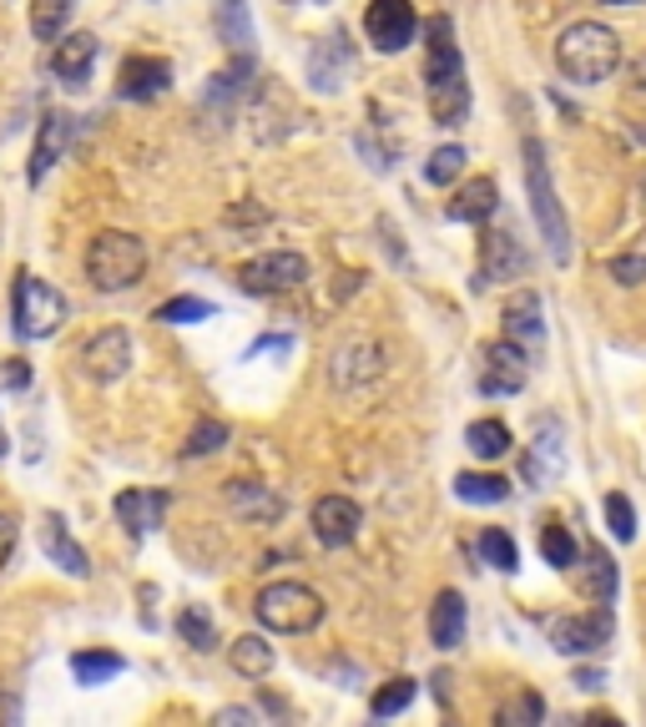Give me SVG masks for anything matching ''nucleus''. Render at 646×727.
I'll use <instances>...</instances> for the list:
<instances>
[{"label": "nucleus", "instance_id": "nucleus-40", "mask_svg": "<svg viewBox=\"0 0 646 727\" xmlns=\"http://www.w3.org/2000/svg\"><path fill=\"white\" fill-rule=\"evenodd\" d=\"M213 313H217V309H213L207 299H192V293H182V299H168V303H162L152 319H157V323H203V319H213Z\"/></svg>", "mask_w": 646, "mask_h": 727}, {"label": "nucleus", "instance_id": "nucleus-13", "mask_svg": "<svg viewBox=\"0 0 646 727\" xmlns=\"http://www.w3.org/2000/svg\"><path fill=\"white\" fill-rule=\"evenodd\" d=\"M309 521H313L319 546H329V550L354 546L359 531H364V511H359V501H348V495H319Z\"/></svg>", "mask_w": 646, "mask_h": 727}, {"label": "nucleus", "instance_id": "nucleus-44", "mask_svg": "<svg viewBox=\"0 0 646 727\" xmlns=\"http://www.w3.org/2000/svg\"><path fill=\"white\" fill-rule=\"evenodd\" d=\"M11 550H15V521H11V515H0V571H6Z\"/></svg>", "mask_w": 646, "mask_h": 727}, {"label": "nucleus", "instance_id": "nucleus-41", "mask_svg": "<svg viewBox=\"0 0 646 727\" xmlns=\"http://www.w3.org/2000/svg\"><path fill=\"white\" fill-rule=\"evenodd\" d=\"M606 525H611V536L616 541H636V511H632V501H626L622 490H611L606 501Z\"/></svg>", "mask_w": 646, "mask_h": 727}, {"label": "nucleus", "instance_id": "nucleus-14", "mask_svg": "<svg viewBox=\"0 0 646 727\" xmlns=\"http://www.w3.org/2000/svg\"><path fill=\"white\" fill-rule=\"evenodd\" d=\"M329 374H334V384L344 394H359V389H369V384H379L384 379V349H379V339H348V344L334 354Z\"/></svg>", "mask_w": 646, "mask_h": 727}, {"label": "nucleus", "instance_id": "nucleus-7", "mask_svg": "<svg viewBox=\"0 0 646 727\" xmlns=\"http://www.w3.org/2000/svg\"><path fill=\"white\" fill-rule=\"evenodd\" d=\"M299 284H309V258L293 248H273L258 253L238 268V288L252 299H273V293H293Z\"/></svg>", "mask_w": 646, "mask_h": 727}, {"label": "nucleus", "instance_id": "nucleus-45", "mask_svg": "<svg viewBox=\"0 0 646 727\" xmlns=\"http://www.w3.org/2000/svg\"><path fill=\"white\" fill-rule=\"evenodd\" d=\"M15 723H21V697L0 692V727H15Z\"/></svg>", "mask_w": 646, "mask_h": 727}, {"label": "nucleus", "instance_id": "nucleus-9", "mask_svg": "<svg viewBox=\"0 0 646 727\" xmlns=\"http://www.w3.org/2000/svg\"><path fill=\"white\" fill-rule=\"evenodd\" d=\"M530 379V359H526V344H515V339H500V344H485L480 354V394H520Z\"/></svg>", "mask_w": 646, "mask_h": 727}, {"label": "nucleus", "instance_id": "nucleus-46", "mask_svg": "<svg viewBox=\"0 0 646 727\" xmlns=\"http://www.w3.org/2000/svg\"><path fill=\"white\" fill-rule=\"evenodd\" d=\"M213 723H217V727H223V723H243V727H248V723H258V713H252V707H223Z\"/></svg>", "mask_w": 646, "mask_h": 727}, {"label": "nucleus", "instance_id": "nucleus-16", "mask_svg": "<svg viewBox=\"0 0 646 727\" xmlns=\"http://www.w3.org/2000/svg\"><path fill=\"white\" fill-rule=\"evenodd\" d=\"M571 576H575V591H581L591 607H611V601H616L622 571H616V560H611L601 546L581 550V556H575V566H571Z\"/></svg>", "mask_w": 646, "mask_h": 727}, {"label": "nucleus", "instance_id": "nucleus-35", "mask_svg": "<svg viewBox=\"0 0 646 727\" xmlns=\"http://www.w3.org/2000/svg\"><path fill=\"white\" fill-rule=\"evenodd\" d=\"M177 632H182V642L197 646V652H213L217 646V627H213V617H207L203 607H182L177 611Z\"/></svg>", "mask_w": 646, "mask_h": 727}, {"label": "nucleus", "instance_id": "nucleus-10", "mask_svg": "<svg viewBox=\"0 0 646 727\" xmlns=\"http://www.w3.org/2000/svg\"><path fill=\"white\" fill-rule=\"evenodd\" d=\"M561 470H566V429H561V419L540 415L536 435H530V445H526V460H520V475H526L530 490H546Z\"/></svg>", "mask_w": 646, "mask_h": 727}, {"label": "nucleus", "instance_id": "nucleus-12", "mask_svg": "<svg viewBox=\"0 0 646 727\" xmlns=\"http://www.w3.org/2000/svg\"><path fill=\"white\" fill-rule=\"evenodd\" d=\"M611 632H616L611 607H591V611H581V617L551 621V646L561 656H591V652H601V646L611 642Z\"/></svg>", "mask_w": 646, "mask_h": 727}, {"label": "nucleus", "instance_id": "nucleus-47", "mask_svg": "<svg viewBox=\"0 0 646 727\" xmlns=\"http://www.w3.org/2000/svg\"><path fill=\"white\" fill-rule=\"evenodd\" d=\"M575 687H581V692H601V687H606V672L581 667V672H575Z\"/></svg>", "mask_w": 646, "mask_h": 727}, {"label": "nucleus", "instance_id": "nucleus-15", "mask_svg": "<svg viewBox=\"0 0 646 727\" xmlns=\"http://www.w3.org/2000/svg\"><path fill=\"white\" fill-rule=\"evenodd\" d=\"M530 258L520 253V243L510 238V233H485V243H480V274H475V288H495V284H515V278H526Z\"/></svg>", "mask_w": 646, "mask_h": 727}, {"label": "nucleus", "instance_id": "nucleus-30", "mask_svg": "<svg viewBox=\"0 0 646 727\" xmlns=\"http://www.w3.org/2000/svg\"><path fill=\"white\" fill-rule=\"evenodd\" d=\"M121 662L117 652H76L72 656V677L82 682V687H101V682H111V677H121Z\"/></svg>", "mask_w": 646, "mask_h": 727}, {"label": "nucleus", "instance_id": "nucleus-28", "mask_svg": "<svg viewBox=\"0 0 646 727\" xmlns=\"http://www.w3.org/2000/svg\"><path fill=\"white\" fill-rule=\"evenodd\" d=\"M228 662H233V672L238 677H252V682H263L268 672H273V662H278V652L263 642V637H238V642L228 646Z\"/></svg>", "mask_w": 646, "mask_h": 727}, {"label": "nucleus", "instance_id": "nucleus-29", "mask_svg": "<svg viewBox=\"0 0 646 727\" xmlns=\"http://www.w3.org/2000/svg\"><path fill=\"white\" fill-rule=\"evenodd\" d=\"M455 495L465 505H500L510 495V480L485 475V470H460L455 475Z\"/></svg>", "mask_w": 646, "mask_h": 727}, {"label": "nucleus", "instance_id": "nucleus-42", "mask_svg": "<svg viewBox=\"0 0 646 727\" xmlns=\"http://www.w3.org/2000/svg\"><path fill=\"white\" fill-rule=\"evenodd\" d=\"M611 278L622 288L646 284V253H622V258H611Z\"/></svg>", "mask_w": 646, "mask_h": 727}, {"label": "nucleus", "instance_id": "nucleus-34", "mask_svg": "<svg viewBox=\"0 0 646 727\" xmlns=\"http://www.w3.org/2000/svg\"><path fill=\"white\" fill-rule=\"evenodd\" d=\"M480 556H485V566H495V571H505V576L520 566V550H515L510 531H500V525H485V531H480Z\"/></svg>", "mask_w": 646, "mask_h": 727}, {"label": "nucleus", "instance_id": "nucleus-37", "mask_svg": "<svg viewBox=\"0 0 646 727\" xmlns=\"http://www.w3.org/2000/svg\"><path fill=\"white\" fill-rule=\"evenodd\" d=\"M414 692H419V687H414L409 677H389V682H384V687L369 697V713H374V717H399L409 703H414Z\"/></svg>", "mask_w": 646, "mask_h": 727}, {"label": "nucleus", "instance_id": "nucleus-22", "mask_svg": "<svg viewBox=\"0 0 646 727\" xmlns=\"http://www.w3.org/2000/svg\"><path fill=\"white\" fill-rule=\"evenodd\" d=\"M168 515V490H121L117 495V521L132 531V536H147L157 531Z\"/></svg>", "mask_w": 646, "mask_h": 727}, {"label": "nucleus", "instance_id": "nucleus-27", "mask_svg": "<svg viewBox=\"0 0 646 727\" xmlns=\"http://www.w3.org/2000/svg\"><path fill=\"white\" fill-rule=\"evenodd\" d=\"M213 21H217L223 46L238 51V56H252V21H248V6H243V0H217Z\"/></svg>", "mask_w": 646, "mask_h": 727}, {"label": "nucleus", "instance_id": "nucleus-23", "mask_svg": "<svg viewBox=\"0 0 646 727\" xmlns=\"http://www.w3.org/2000/svg\"><path fill=\"white\" fill-rule=\"evenodd\" d=\"M41 550H46V556L56 560L66 576H76V581H86V576H91V556L76 546V536L66 531V525H61V515H46V525H41Z\"/></svg>", "mask_w": 646, "mask_h": 727}, {"label": "nucleus", "instance_id": "nucleus-33", "mask_svg": "<svg viewBox=\"0 0 646 727\" xmlns=\"http://www.w3.org/2000/svg\"><path fill=\"white\" fill-rule=\"evenodd\" d=\"M66 21H72V0H36L31 6V36L36 41L66 36Z\"/></svg>", "mask_w": 646, "mask_h": 727}, {"label": "nucleus", "instance_id": "nucleus-8", "mask_svg": "<svg viewBox=\"0 0 646 727\" xmlns=\"http://www.w3.org/2000/svg\"><path fill=\"white\" fill-rule=\"evenodd\" d=\"M364 36H369V46L384 51V56L414 46V36H419L414 0H369V6H364Z\"/></svg>", "mask_w": 646, "mask_h": 727}, {"label": "nucleus", "instance_id": "nucleus-17", "mask_svg": "<svg viewBox=\"0 0 646 727\" xmlns=\"http://www.w3.org/2000/svg\"><path fill=\"white\" fill-rule=\"evenodd\" d=\"M223 501H228L233 515H243L252 525H273L283 515V495H273L263 480H228L223 485Z\"/></svg>", "mask_w": 646, "mask_h": 727}, {"label": "nucleus", "instance_id": "nucleus-51", "mask_svg": "<svg viewBox=\"0 0 646 727\" xmlns=\"http://www.w3.org/2000/svg\"><path fill=\"white\" fill-rule=\"evenodd\" d=\"M293 6H299V0H293Z\"/></svg>", "mask_w": 646, "mask_h": 727}, {"label": "nucleus", "instance_id": "nucleus-4", "mask_svg": "<svg viewBox=\"0 0 646 727\" xmlns=\"http://www.w3.org/2000/svg\"><path fill=\"white\" fill-rule=\"evenodd\" d=\"M147 274V243L137 233H96L91 248H86V284L96 293H121V288H132L137 278Z\"/></svg>", "mask_w": 646, "mask_h": 727}, {"label": "nucleus", "instance_id": "nucleus-18", "mask_svg": "<svg viewBox=\"0 0 646 727\" xmlns=\"http://www.w3.org/2000/svg\"><path fill=\"white\" fill-rule=\"evenodd\" d=\"M172 86V66L162 56H127L121 61V76H117V92L127 101H152Z\"/></svg>", "mask_w": 646, "mask_h": 727}, {"label": "nucleus", "instance_id": "nucleus-3", "mask_svg": "<svg viewBox=\"0 0 646 727\" xmlns=\"http://www.w3.org/2000/svg\"><path fill=\"white\" fill-rule=\"evenodd\" d=\"M520 168H526V203H530V217H536V227H540V243H546L551 263H566L571 258V223H566V207H561V197H556L546 142H540L536 131L520 142Z\"/></svg>", "mask_w": 646, "mask_h": 727}, {"label": "nucleus", "instance_id": "nucleus-43", "mask_svg": "<svg viewBox=\"0 0 646 727\" xmlns=\"http://www.w3.org/2000/svg\"><path fill=\"white\" fill-rule=\"evenodd\" d=\"M0 379L11 384V389H25V384H31V364H25V359H11V364L0 370Z\"/></svg>", "mask_w": 646, "mask_h": 727}, {"label": "nucleus", "instance_id": "nucleus-39", "mask_svg": "<svg viewBox=\"0 0 646 727\" xmlns=\"http://www.w3.org/2000/svg\"><path fill=\"white\" fill-rule=\"evenodd\" d=\"M223 445H228V425H223V419H197L187 445H182V455H187V460H203V455H217Z\"/></svg>", "mask_w": 646, "mask_h": 727}, {"label": "nucleus", "instance_id": "nucleus-48", "mask_svg": "<svg viewBox=\"0 0 646 727\" xmlns=\"http://www.w3.org/2000/svg\"><path fill=\"white\" fill-rule=\"evenodd\" d=\"M626 76H632L636 92H646V56H642V61H632V72H626Z\"/></svg>", "mask_w": 646, "mask_h": 727}, {"label": "nucleus", "instance_id": "nucleus-6", "mask_svg": "<svg viewBox=\"0 0 646 727\" xmlns=\"http://www.w3.org/2000/svg\"><path fill=\"white\" fill-rule=\"evenodd\" d=\"M11 309H15V334L21 339H51L66 323V299L61 288L46 284L36 274H15V293H11Z\"/></svg>", "mask_w": 646, "mask_h": 727}, {"label": "nucleus", "instance_id": "nucleus-25", "mask_svg": "<svg viewBox=\"0 0 646 727\" xmlns=\"http://www.w3.org/2000/svg\"><path fill=\"white\" fill-rule=\"evenodd\" d=\"M354 61V46H348L344 36H329L319 41V46L309 51V82L319 86V92H338L344 86V66Z\"/></svg>", "mask_w": 646, "mask_h": 727}, {"label": "nucleus", "instance_id": "nucleus-36", "mask_svg": "<svg viewBox=\"0 0 646 727\" xmlns=\"http://www.w3.org/2000/svg\"><path fill=\"white\" fill-rule=\"evenodd\" d=\"M540 717H546V697H540V692H515L510 703L495 713V723L500 727H536Z\"/></svg>", "mask_w": 646, "mask_h": 727}, {"label": "nucleus", "instance_id": "nucleus-1", "mask_svg": "<svg viewBox=\"0 0 646 727\" xmlns=\"http://www.w3.org/2000/svg\"><path fill=\"white\" fill-rule=\"evenodd\" d=\"M424 96H430V117L440 127H460L470 117V82L465 61L455 46V25L450 15H430L424 21Z\"/></svg>", "mask_w": 646, "mask_h": 727}, {"label": "nucleus", "instance_id": "nucleus-20", "mask_svg": "<svg viewBox=\"0 0 646 727\" xmlns=\"http://www.w3.org/2000/svg\"><path fill=\"white\" fill-rule=\"evenodd\" d=\"M51 72L61 76L66 86H82L91 76V61H96V36L91 31H72V36H56L51 41Z\"/></svg>", "mask_w": 646, "mask_h": 727}, {"label": "nucleus", "instance_id": "nucleus-2", "mask_svg": "<svg viewBox=\"0 0 646 727\" xmlns=\"http://www.w3.org/2000/svg\"><path fill=\"white\" fill-rule=\"evenodd\" d=\"M556 66L575 86H601L622 72V36L601 21H575L556 36Z\"/></svg>", "mask_w": 646, "mask_h": 727}, {"label": "nucleus", "instance_id": "nucleus-5", "mask_svg": "<svg viewBox=\"0 0 646 727\" xmlns=\"http://www.w3.org/2000/svg\"><path fill=\"white\" fill-rule=\"evenodd\" d=\"M252 617L263 621L268 632H278V637H303V632H313V627L323 621V597L313 591V586H303V581H273V586L258 591Z\"/></svg>", "mask_w": 646, "mask_h": 727}, {"label": "nucleus", "instance_id": "nucleus-31", "mask_svg": "<svg viewBox=\"0 0 646 727\" xmlns=\"http://www.w3.org/2000/svg\"><path fill=\"white\" fill-rule=\"evenodd\" d=\"M465 445H470V455H480V460H500V455H510V429H505L500 419H475V425L465 429Z\"/></svg>", "mask_w": 646, "mask_h": 727}, {"label": "nucleus", "instance_id": "nucleus-49", "mask_svg": "<svg viewBox=\"0 0 646 727\" xmlns=\"http://www.w3.org/2000/svg\"><path fill=\"white\" fill-rule=\"evenodd\" d=\"M601 6H636V0H601Z\"/></svg>", "mask_w": 646, "mask_h": 727}, {"label": "nucleus", "instance_id": "nucleus-19", "mask_svg": "<svg viewBox=\"0 0 646 727\" xmlns=\"http://www.w3.org/2000/svg\"><path fill=\"white\" fill-rule=\"evenodd\" d=\"M500 323H505V339H515V344H540V339H546V313H540L536 288L510 293L500 309Z\"/></svg>", "mask_w": 646, "mask_h": 727}, {"label": "nucleus", "instance_id": "nucleus-38", "mask_svg": "<svg viewBox=\"0 0 646 727\" xmlns=\"http://www.w3.org/2000/svg\"><path fill=\"white\" fill-rule=\"evenodd\" d=\"M465 147H455V142H444V147H434L430 152V162H424V178L434 182V188H444V182H460V172H465Z\"/></svg>", "mask_w": 646, "mask_h": 727}, {"label": "nucleus", "instance_id": "nucleus-32", "mask_svg": "<svg viewBox=\"0 0 646 727\" xmlns=\"http://www.w3.org/2000/svg\"><path fill=\"white\" fill-rule=\"evenodd\" d=\"M540 556H546V566H556V571H571L575 556H581V546H575L571 525L551 521L546 531H540Z\"/></svg>", "mask_w": 646, "mask_h": 727}, {"label": "nucleus", "instance_id": "nucleus-24", "mask_svg": "<svg viewBox=\"0 0 646 727\" xmlns=\"http://www.w3.org/2000/svg\"><path fill=\"white\" fill-rule=\"evenodd\" d=\"M495 203H500L495 178H470L465 188L444 203V217H450V223H485V217L495 213Z\"/></svg>", "mask_w": 646, "mask_h": 727}, {"label": "nucleus", "instance_id": "nucleus-50", "mask_svg": "<svg viewBox=\"0 0 646 727\" xmlns=\"http://www.w3.org/2000/svg\"><path fill=\"white\" fill-rule=\"evenodd\" d=\"M6 450H11V440H6V429H0V455H6Z\"/></svg>", "mask_w": 646, "mask_h": 727}, {"label": "nucleus", "instance_id": "nucleus-21", "mask_svg": "<svg viewBox=\"0 0 646 727\" xmlns=\"http://www.w3.org/2000/svg\"><path fill=\"white\" fill-rule=\"evenodd\" d=\"M66 147H72V117H66V111H46L36 127V147H31V182L46 178Z\"/></svg>", "mask_w": 646, "mask_h": 727}, {"label": "nucleus", "instance_id": "nucleus-11", "mask_svg": "<svg viewBox=\"0 0 646 727\" xmlns=\"http://www.w3.org/2000/svg\"><path fill=\"white\" fill-rule=\"evenodd\" d=\"M76 364H82V374L91 384H117L121 374L132 370V334L127 329H101V334H91L82 344Z\"/></svg>", "mask_w": 646, "mask_h": 727}, {"label": "nucleus", "instance_id": "nucleus-26", "mask_svg": "<svg viewBox=\"0 0 646 727\" xmlns=\"http://www.w3.org/2000/svg\"><path fill=\"white\" fill-rule=\"evenodd\" d=\"M430 637H434V646H444V652L465 642V597H460L455 586L434 597V607H430Z\"/></svg>", "mask_w": 646, "mask_h": 727}]
</instances>
